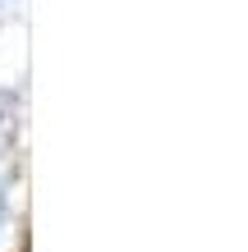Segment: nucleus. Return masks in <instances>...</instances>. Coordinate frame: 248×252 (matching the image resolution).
Returning <instances> with one entry per match:
<instances>
[{"label": "nucleus", "mask_w": 248, "mask_h": 252, "mask_svg": "<svg viewBox=\"0 0 248 252\" xmlns=\"http://www.w3.org/2000/svg\"><path fill=\"white\" fill-rule=\"evenodd\" d=\"M14 133H19V96L0 92V156L14 147Z\"/></svg>", "instance_id": "f257e3e1"}]
</instances>
